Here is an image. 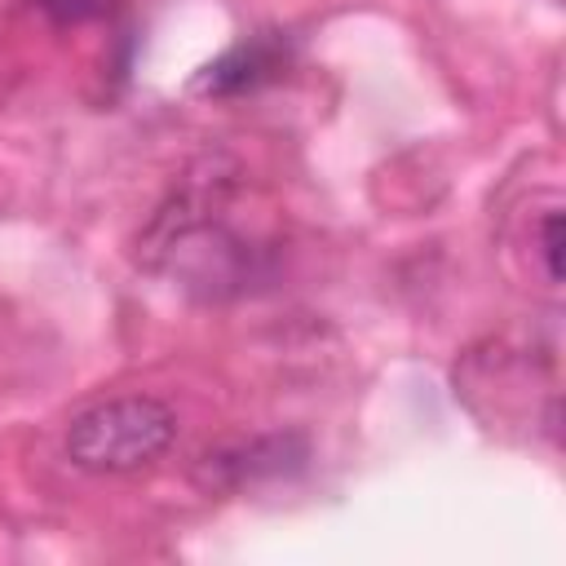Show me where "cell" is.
I'll return each mask as SVG.
<instances>
[{
	"instance_id": "6da1fadb",
	"label": "cell",
	"mask_w": 566,
	"mask_h": 566,
	"mask_svg": "<svg viewBox=\"0 0 566 566\" xmlns=\"http://www.w3.org/2000/svg\"><path fill=\"white\" fill-rule=\"evenodd\" d=\"M177 438V416L159 398L124 394L66 424V455L88 473H128L159 460Z\"/></svg>"
},
{
	"instance_id": "7a4b0ae2",
	"label": "cell",
	"mask_w": 566,
	"mask_h": 566,
	"mask_svg": "<svg viewBox=\"0 0 566 566\" xmlns=\"http://www.w3.org/2000/svg\"><path fill=\"white\" fill-rule=\"evenodd\" d=\"M274 71H283V44L270 35H252V40L226 49L212 66H203L195 88L212 93V97H230V93H248V88L265 84Z\"/></svg>"
},
{
	"instance_id": "3957f363",
	"label": "cell",
	"mask_w": 566,
	"mask_h": 566,
	"mask_svg": "<svg viewBox=\"0 0 566 566\" xmlns=\"http://www.w3.org/2000/svg\"><path fill=\"white\" fill-rule=\"evenodd\" d=\"M53 22L71 27V22H88V18H102L111 9V0H35Z\"/></svg>"
},
{
	"instance_id": "277c9868",
	"label": "cell",
	"mask_w": 566,
	"mask_h": 566,
	"mask_svg": "<svg viewBox=\"0 0 566 566\" xmlns=\"http://www.w3.org/2000/svg\"><path fill=\"white\" fill-rule=\"evenodd\" d=\"M539 243H544L548 279L557 283V279H562V212H548V217H544V226H539Z\"/></svg>"
}]
</instances>
